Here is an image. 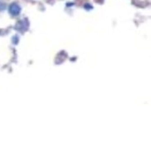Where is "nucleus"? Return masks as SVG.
Segmentation results:
<instances>
[{
  "label": "nucleus",
  "instance_id": "nucleus-1",
  "mask_svg": "<svg viewBox=\"0 0 151 151\" xmlns=\"http://www.w3.org/2000/svg\"><path fill=\"white\" fill-rule=\"evenodd\" d=\"M9 12L12 16H16L20 14L21 12V9L20 6L16 3H13L10 5L9 7Z\"/></svg>",
  "mask_w": 151,
  "mask_h": 151
}]
</instances>
